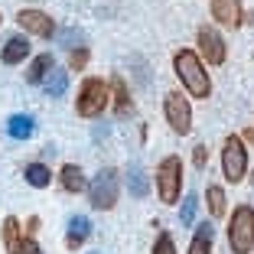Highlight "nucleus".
Returning a JSON list of instances; mask_svg holds the SVG:
<instances>
[{"instance_id": "f257e3e1", "label": "nucleus", "mask_w": 254, "mask_h": 254, "mask_svg": "<svg viewBox=\"0 0 254 254\" xmlns=\"http://www.w3.org/2000/svg\"><path fill=\"white\" fill-rule=\"evenodd\" d=\"M173 68H176V75H180L183 88H186L192 98H209L212 95L209 72H205V65H202V59H199L195 49H180V53L173 56Z\"/></svg>"}, {"instance_id": "f03ea898", "label": "nucleus", "mask_w": 254, "mask_h": 254, "mask_svg": "<svg viewBox=\"0 0 254 254\" xmlns=\"http://www.w3.org/2000/svg\"><path fill=\"white\" fill-rule=\"evenodd\" d=\"M228 248L235 254H251L254 251V209L238 205L228 222Z\"/></svg>"}, {"instance_id": "7ed1b4c3", "label": "nucleus", "mask_w": 254, "mask_h": 254, "mask_svg": "<svg viewBox=\"0 0 254 254\" xmlns=\"http://www.w3.org/2000/svg\"><path fill=\"white\" fill-rule=\"evenodd\" d=\"M183 192V160L180 157H163L157 166V195L160 202H180Z\"/></svg>"}, {"instance_id": "20e7f679", "label": "nucleus", "mask_w": 254, "mask_h": 254, "mask_svg": "<svg viewBox=\"0 0 254 254\" xmlns=\"http://www.w3.org/2000/svg\"><path fill=\"white\" fill-rule=\"evenodd\" d=\"M222 173L228 183H241L248 173V150H245V140L235 134L225 137L222 143Z\"/></svg>"}, {"instance_id": "39448f33", "label": "nucleus", "mask_w": 254, "mask_h": 254, "mask_svg": "<svg viewBox=\"0 0 254 254\" xmlns=\"http://www.w3.org/2000/svg\"><path fill=\"white\" fill-rule=\"evenodd\" d=\"M105 108H108V85L101 78H85L82 88H78L75 111L82 114V118H98Z\"/></svg>"}, {"instance_id": "423d86ee", "label": "nucleus", "mask_w": 254, "mask_h": 254, "mask_svg": "<svg viewBox=\"0 0 254 254\" xmlns=\"http://www.w3.org/2000/svg\"><path fill=\"white\" fill-rule=\"evenodd\" d=\"M88 199H91V205H95V209H101V212H108V209H114V205H118V173H114L111 166H105V170L91 180Z\"/></svg>"}, {"instance_id": "0eeeda50", "label": "nucleus", "mask_w": 254, "mask_h": 254, "mask_svg": "<svg viewBox=\"0 0 254 254\" xmlns=\"http://www.w3.org/2000/svg\"><path fill=\"white\" fill-rule=\"evenodd\" d=\"M166 124L173 127V134H189L192 130V105L189 98H183V91H170L163 101Z\"/></svg>"}, {"instance_id": "6e6552de", "label": "nucleus", "mask_w": 254, "mask_h": 254, "mask_svg": "<svg viewBox=\"0 0 254 254\" xmlns=\"http://www.w3.org/2000/svg\"><path fill=\"white\" fill-rule=\"evenodd\" d=\"M199 56L209 62V65H222L225 62L228 49H225V39L215 26H202L199 30Z\"/></svg>"}, {"instance_id": "1a4fd4ad", "label": "nucleus", "mask_w": 254, "mask_h": 254, "mask_svg": "<svg viewBox=\"0 0 254 254\" xmlns=\"http://www.w3.org/2000/svg\"><path fill=\"white\" fill-rule=\"evenodd\" d=\"M16 23H20L26 33H33V36H43V39L56 36L53 16H46L43 10H20V13H16Z\"/></svg>"}, {"instance_id": "9d476101", "label": "nucleus", "mask_w": 254, "mask_h": 254, "mask_svg": "<svg viewBox=\"0 0 254 254\" xmlns=\"http://www.w3.org/2000/svg\"><path fill=\"white\" fill-rule=\"evenodd\" d=\"M212 20L222 26H241V0H212Z\"/></svg>"}, {"instance_id": "9b49d317", "label": "nucleus", "mask_w": 254, "mask_h": 254, "mask_svg": "<svg viewBox=\"0 0 254 254\" xmlns=\"http://www.w3.org/2000/svg\"><path fill=\"white\" fill-rule=\"evenodd\" d=\"M7 134L13 137V140H30V137L36 134V121H33L30 114H10L7 118Z\"/></svg>"}, {"instance_id": "f8f14e48", "label": "nucleus", "mask_w": 254, "mask_h": 254, "mask_svg": "<svg viewBox=\"0 0 254 254\" xmlns=\"http://www.w3.org/2000/svg\"><path fill=\"white\" fill-rule=\"evenodd\" d=\"M88 235H91V222L85 215H72L68 218V235H65V245L72 248H78V245H85L88 241Z\"/></svg>"}, {"instance_id": "ddd939ff", "label": "nucleus", "mask_w": 254, "mask_h": 254, "mask_svg": "<svg viewBox=\"0 0 254 254\" xmlns=\"http://www.w3.org/2000/svg\"><path fill=\"white\" fill-rule=\"evenodd\" d=\"M53 68H56V62H53V56H49V53L36 56V59L30 62V68H26V82H30V85H39V82H46Z\"/></svg>"}, {"instance_id": "4468645a", "label": "nucleus", "mask_w": 254, "mask_h": 254, "mask_svg": "<svg viewBox=\"0 0 254 254\" xmlns=\"http://www.w3.org/2000/svg\"><path fill=\"white\" fill-rule=\"evenodd\" d=\"M3 248L7 254H23V235H20V222L13 215L3 218Z\"/></svg>"}, {"instance_id": "2eb2a0df", "label": "nucleus", "mask_w": 254, "mask_h": 254, "mask_svg": "<svg viewBox=\"0 0 254 254\" xmlns=\"http://www.w3.org/2000/svg\"><path fill=\"white\" fill-rule=\"evenodd\" d=\"M30 56V43H26V36H10L7 46H3V62L7 65H16V62H23Z\"/></svg>"}, {"instance_id": "dca6fc26", "label": "nucleus", "mask_w": 254, "mask_h": 254, "mask_svg": "<svg viewBox=\"0 0 254 254\" xmlns=\"http://www.w3.org/2000/svg\"><path fill=\"white\" fill-rule=\"evenodd\" d=\"M59 180H62V189H65V192H82L85 189V173H82V166H75V163L62 166Z\"/></svg>"}, {"instance_id": "f3484780", "label": "nucleus", "mask_w": 254, "mask_h": 254, "mask_svg": "<svg viewBox=\"0 0 254 254\" xmlns=\"http://www.w3.org/2000/svg\"><path fill=\"white\" fill-rule=\"evenodd\" d=\"M212 241H215V232H212L209 222H202L195 228V238L189 245V254H212Z\"/></svg>"}, {"instance_id": "a211bd4d", "label": "nucleus", "mask_w": 254, "mask_h": 254, "mask_svg": "<svg viewBox=\"0 0 254 254\" xmlns=\"http://www.w3.org/2000/svg\"><path fill=\"white\" fill-rule=\"evenodd\" d=\"M127 189H130V195H134V199H143V195L150 192V183H147V173L140 170V166H130V170H127Z\"/></svg>"}, {"instance_id": "6ab92c4d", "label": "nucleus", "mask_w": 254, "mask_h": 254, "mask_svg": "<svg viewBox=\"0 0 254 254\" xmlns=\"http://www.w3.org/2000/svg\"><path fill=\"white\" fill-rule=\"evenodd\" d=\"M68 88V72H62V68H53L49 72V78H46V95L49 98H62Z\"/></svg>"}, {"instance_id": "aec40b11", "label": "nucleus", "mask_w": 254, "mask_h": 254, "mask_svg": "<svg viewBox=\"0 0 254 254\" xmlns=\"http://www.w3.org/2000/svg\"><path fill=\"white\" fill-rule=\"evenodd\" d=\"M205 199H209V215L222 218L225 215V189L222 186H209L205 189Z\"/></svg>"}, {"instance_id": "412c9836", "label": "nucleus", "mask_w": 254, "mask_h": 254, "mask_svg": "<svg viewBox=\"0 0 254 254\" xmlns=\"http://www.w3.org/2000/svg\"><path fill=\"white\" fill-rule=\"evenodd\" d=\"M49 180H53V173L46 170L43 163H30L26 166V183H30V186L43 189V186H49Z\"/></svg>"}, {"instance_id": "4be33fe9", "label": "nucleus", "mask_w": 254, "mask_h": 254, "mask_svg": "<svg viewBox=\"0 0 254 254\" xmlns=\"http://www.w3.org/2000/svg\"><path fill=\"white\" fill-rule=\"evenodd\" d=\"M195 205H199V199H195V192H186V199H183V209H180V222L183 228H189L195 218Z\"/></svg>"}, {"instance_id": "5701e85b", "label": "nucleus", "mask_w": 254, "mask_h": 254, "mask_svg": "<svg viewBox=\"0 0 254 254\" xmlns=\"http://www.w3.org/2000/svg\"><path fill=\"white\" fill-rule=\"evenodd\" d=\"M114 101H118V114H127L130 111V95H127V85L121 82V78H114Z\"/></svg>"}, {"instance_id": "b1692460", "label": "nucleus", "mask_w": 254, "mask_h": 254, "mask_svg": "<svg viewBox=\"0 0 254 254\" xmlns=\"http://www.w3.org/2000/svg\"><path fill=\"white\" fill-rule=\"evenodd\" d=\"M153 254H176V245H173L170 232H160L157 241H153Z\"/></svg>"}, {"instance_id": "393cba45", "label": "nucleus", "mask_w": 254, "mask_h": 254, "mask_svg": "<svg viewBox=\"0 0 254 254\" xmlns=\"http://www.w3.org/2000/svg\"><path fill=\"white\" fill-rule=\"evenodd\" d=\"M68 65H72V72H82V68L88 65V49H85V46L72 49V56H68Z\"/></svg>"}, {"instance_id": "a878e982", "label": "nucleus", "mask_w": 254, "mask_h": 254, "mask_svg": "<svg viewBox=\"0 0 254 254\" xmlns=\"http://www.w3.org/2000/svg\"><path fill=\"white\" fill-rule=\"evenodd\" d=\"M192 163L199 166V170H202L205 163H209V147H205V143H199V147H195V153H192Z\"/></svg>"}, {"instance_id": "bb28decb", "label": "nucleus", "mask_w": 254, "mask_h": 254, "mask_svg": "<svg viewBox=\"0 0 254 254\" xmlns=\"http://www.w3.org/2000/svg\"><path fill=\"white\" fill-rule=\"evenodd\" d=\"M62 43H65L68 49H72L75 43H82V33H78V30H65V33H62Z\"/></svg>"}, {"instance_id": "cd10ccee", "label": "nucleus", "mask_w": 254, "mask_h": 254, "mask_svg": "<svg viewBox=\"0 0 254 254\" xmlns=\"http://www.w3.org/2000/svg\"><path fill=\"white\" fill-rule=\"evenodd\" d=\"M23 254H43V248L36 241H23Z\"/></svg>"}, {"instance_id": "c85d7f7f", "label": "nucleus", "mask_w": 254, "mask_h": 254, "mask_svg": "<svg viewBox=\"0 0 254 254\" xmlns=\"http://www.w3.org/2000/svg\"><path fill=\"white\" fill-rule=\"evenodd\" d=\"M251 183H254V173H251Z\"/></svg>"}, {"instance_id": "c756f323", "label": "nucleus", "mask_w": 254, "mask_h": 254, "mask_svg": "<svg viewBox=\"0 0 254 254\" xmlns=\"http://www.w3.org/2000/svg\"><path fill=\"white\" fill-rule=\"evenodd\" d=\"M0 20H3V16H0Z\"/></svg>"}]
</instances>
